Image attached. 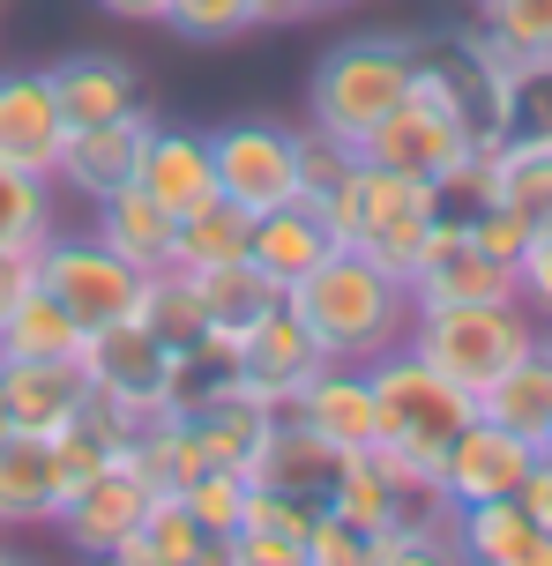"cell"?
<instances>
[{
	"label": "cell",
	"instance_id": "6da1fadb",
	"mask_svg": "<svg viewBox=\"0 0 552 566\" xmlns=\"http://www.w3.org/2000/svg\"><path fill=\"white\" fill-rule=\"evenodd\" d=\"M291 321L314 336V350L329 366H374L381 350H396L410 336V283H396L388 269H374L351 247H329V254L306 269V276L284 291Z\"/></svg>",
	"mask_w": 552,
	"mask_h": 566
},
{
	"label": "cell",
	"instance_id": "7a4b0ae2",
	"mask_svg": "<svg viewBox=\"0 0 552 566\" xmlns=\"http://www.w3.org/2000/svg\"><path fill=\"white\" fill-rule=\"evenodd\" d=\"M366 388H374V424H381L374 448L388 454L410 484H426V492H434L440 454L456 448V432L478 418V396H464L448 373H434L410 343L381 350L374 366H366Z\"/></svg>",
	"mask_w": 552,
	"mask_h": 566
},
{
	"label": "cell",
	"instance_id": "3957f363",
	"mask_svg": "<svg viewBox=\"0 0 552 566\" xmlns=\"http://www.w3.org/2000/svg\"><path fill=\"white\" fill-rule=\"evenodd\" d=\"M410 83H418V38H344L306 75V127L358 149L410 97Z\"/></svg>",
	"mask_w": 552,
	"mask_h": 566
},
{
	"label": "cell",
	"instance_id": "277c9868",
	"mask_svg": "<svg viewBox=\"0 0 552 566\" xmlns=\"http://www.w3.org/2000/svg\"><path fill=\"white\" fill-rule=\"evenodd\" d=\"M538 313L523 298H470V306H418L410 313V350L434 373H448L464 396H486L500 373L538 350Z\"/></svg>",
	"mask_w": 552,
	"mask_h": 566
},
{
	"label": "cell",
	"instance_id": "5b68a950",
	"mask_svg": "<svg viewBox=\"0 0 552 566\" xmlns=\"http://www.w3.org/2000/svg\"><path fill=\"white\" fill-rule=\"evenodd\" d=\"M358 157H366V165L404 171V179L440 187L448 209H470V201H478V142L456 127V113H448L426 83H410L404 105H396L374 135L358 142Z\"/></svg>",
	"mask_w": 552,
	"mask_h": 566
},
{
	"label": "cell",
	"instance_id": "8992f818",
	"mask_svg": "<svg viewBox=\"0 0 552 566\" xmlns=\"http://www.w3.org/2000/svg\"><path fill=\"white\" fill-rule=\"evenodd\" d=\"M515 75H523V67L500 60L493 45H486V30H448V38H426V45H418V83L456 113V127H464L478 149L508 142V127H515Z\"/></svg>",
	"mask_w": 552,
	"mask_h": 566
},
{
	"label": "cell",
	"instance_id": "52a82bcc",
	"mask_svg": "<svg viewBox=\"0 0 552 566\" xmlns=\"http://www.w3.org/2000/svg\"><path fill=\"white\" fill-rule=\"evenodd\" d=\"M75 366H83L90 396L127 410V418H165L179 410V388H187V358L165 350V343L149 336L143 321H113V328H90L83 350H75Z\"/></svg>",
	"mask_w": 552,
	"mask_h": 566
},
{
	"label": "cell",
	"instance_id": "ba28073f",
	"mask_svg": "<svg viewBox=\"0 0 552 566\" xmlns=\"http://www.w3.org/2000/svg\"><path fill=\"white\" fill-rule=\"evenodd\" d=\"M30 276L53 291L75 328H113V321H135L143 306V269H127L113 247H97L90 231H53L38 254H30Z\"/></svg>",
	"mask_w": 552,
	"mask_h": 566
},
{
	"label": "cell",
	"instance_id": "9c48e42d",
	"mask_svg": "<svg viewBox=\"0 0 552 566\" xmlns=\"http://www.w3.org/2000/svg\"><path fill=\"white\" fill-rule=\"evenodd\" d=\"M209 165H217V195L239 201L247 217H269L284 201H306L299 179V127L277 119H232L209 135Z\"/></svg>",
	"mask_w": 552,
	"mask_h": 566
},
{
	"label": "cell",
	"instance_id": "30bf717a",
	"mask_svg": "<svg viewBox=\"0 0 552 566\" xmlns=\"http://www.w3.org/2000/svg\"><path fill=\"white\" fill-rule=\"evenodd\" d=\"M321 366H329V358H321L314 336L291 321V306H269L254 328H239V336L225 343V380H232L239 396H254L262 410H291L299 388H306Z\"/></svg>",
	"mask_w": 552,
	"mask_h": 566
},
{
	"label": "cell",
	"instance_id": "8fae6325",
	"mask_svg": "<svg viewBox=\"0 0 552 566\" xmlns=\"http://www.w3.org/2000/svg\"><path fill=\"white\" fill-rule=\"evenodd\" d=\"M440 209H448L440 187L404 179V171H388V165H366V157H351V171L321 195V217H329V239H336V247H366V239H381L388 224L440 217Z\"/></svg>",
	"mask_w": 552,
	"mask_h": 566
},
{
	"label": "cell",
	"instance_id": "7c38bea8",
	"mask_svg": "<svg viewBox=\"0 0 552 566\" xmlns=\"http://www.w3.org/2000/svg\"><path fill=\"white\" fill-rule=\"evenodd\" d=\"M149 500H157V492L143 484V470H135V462H105V470H90L83 484H67V500H60L53 530L67 537V552L105 559L113 544H127L135 530H143Z\"/></svg>",
	"mask_w": 552,
	"mask_h": 566
},
{
	"label": "cell",
	"instance_id": "4fadbf2b",
	"mask_svg": "<svg viewBox=\"0 0 552 566\" xmlns=\"http://www.w3.org/2000/svg\"><path fill=\"white\" fill-rule=\"evenodd\" d=\"M530 462H538L530 440H515V432L493 424V418H470L464 432H456V448L440 454L434 492H440V507H448V514L478 507V500H515L523 478H530Z\"/></svg>",
	"mask_w": 552,
	"mask_h": 566
},
{
	"label": "cell",
	"instance_id": "5bb4252c",
	"mask_svg": "<svg viewBox=\"0 0 552 566\" xmlns=\"http://www.w3.org/2000/svg\"><path fill=\"white\" fill-rule=\"evenodd\" d=\"M149 127L157 119L135 105V113H119V119H97V127H67V149H60V195H75V201H105L119 195V187H135V171H143V149H149Z\"/></svg>",
	"mask_w": 552,
	"mask_h": 566
},
{
	"label": "cell",
	"instance_id": "9a60e30c",
	"mask_svg": "<svg viewBox=\"0 0 552 566\" xmlns=\"http://www.w3.org/2000/svg\"><path fill=\"white\" fill-rule=\"evenodd\" d=\"M291 424H306L329 454H358L381 440L374 424V388H366V366H321L306 388H299V402L284 410Z\"/></svg>",
	"mask_w": 552,
	"mask_h": 566
},
{
	"label": "cell",
	"instance_id": "2e32d148",
	"mask_svg": "<svg viewBox=\"0 0 552 566\" xmlns=\"http://www.w3.org/2000/svg\"><path fill=\"white\" fill-rule=\"evenodd\" d=\"M0 388H8V424L15 432H45L83 418L90 380L75 358H0Z\"/></svg>",
	"mask_w": 552,
	"mask_h": 566
},
{
	"label": "cell",
	"instance_id": "e0dca14e",
	"mask_svg": "<svg viewBox=\"0 0 552 566\" xmlns=\"http://www.w3.org/2000/svg\"><path fill=\"white\" fill-rule=\"evenodd\" d=\"M60 149H67V119L53 105V83L45 75H0V165L53 179Z\"/></svg>",
	"mask_w": 552,
	"mask_h": 566
},
{
	"label": "cell",
	"instance_id": "ac0fdd59",
	"mask_svg": "<svg viewBox=\"0 0 552 566\" xmlns=\"http://www.w3.org/2000/svg\"><path fill=\"white\" fill-rule=\"evenodd\" d=\"M90 239H97V247H113V254L127 261V269L157 276V269H173L179 217L165 209V201H149L143 187H119V195L90 201Z\"/></svg>",
	"mask_w": 552,
	"mask_h": 566
},
{
	"label": "cell",
	"instance_id": "d6986e66",
	"mask_svg": "<svg viewBox=\"0 0 552 566\" xmlns=\"http://www.w3.org/2000/svg\"><path fill=\"white\" fill-rule=\"evenodd\" d=\"M187 276H195L202 313H209V343L195 350V366L225 373V343H232L239 328H254L269 306H284V291H277L254 261H217V269H187Z\"/></svg>",
	"mask_w": 552,
	"mask_h": 566
},
{
	"label": "cell",
	"instance_id": "ffe728a7",
	"mask_svg": "<svg viewBox=\"0 0 552 566\" xmlns=\"http://www.w3.org/2000/svg\"><path fill=\"white\" fill-rule=\"evenodd\" d=\"M60 500H67V478L53 462V440L45 432H0V530H38L53 522Z\"/></svg>",
	"mask_w": 552,
	"mask_h": 566
},
{
	"label": "cell",
	"instance_id": "44dd1931",
	"mask_svg": "<svg viewBox=\"0 0 552 566\" xmlns=\"http://www.w3.org/2000/svg\"><path fill=\"white\" fill-rule=\"evenodd\" d=\"M45 83H53V105L67 127H97V119H119L143 105V75L119 53H67L45 67Z\"/></svg>",
	"mask_w": 552,
	"mask_h": 566
},
{
	"label": "cell",
	"instance_id": "7402d4cb",
	"mask_svg": "<svg viewBox=\"0 0 552 566\" xmlns=\"http://www.w3.org/2000/svg\"><path fill=\"white\" fill-rule=\"evenodd\" d=\"M448 530L464 544L470 566H552V530L530 522L523 500H478V507H456Z\"/></svg>",
	"mask_w": 552,
	"mask_h": 566
},
{
	"label": "cell",
	"instance_id": "603a6c76",
	"mask_svg": "<svg viewBox=\"0 0 552 566\" xmlns=\"http://www.w3.org/2000/svg\"><path fill=\"white\" fill-rule=\"evenodd\" d=\"M135 187L149 201H165L173 217H195L202 201H217V165H209V135H187V127H149L143 171Z\"/></svg>",
	"mask_w": 552,
	"mask_h": 566
},
{
	"label": "cell",
	"instance_id": "cb8c5ba5",
	"mask_svg": "<svg viewBox=\"0 0 552 566\" xmlns=\"http://www.w3.org/2000/svg\"><path fill=\"white\" fill-rule=\"evenodd\" d=\"M329 247H336V239H329V217H321V201H284V209L254 217L247 261H254V269H262L277 291H291V283L306 276V269H314Z\"/></svg>",
	"mask_w": 552,
	"mask_h": 566
},
{
	"label": "cell",
	"instance_id": "d4e9b609",
	"mask_svg": "<svg viewBox=\"0 0 552 566\" xmlns=\"http://www.w3.org/2000/svg\"><path fill=\"white\" fill-rule=\"evenodd\" d=\"M478 418L508 424V432L530 440V448H552V343L545 336H538L530 358H515V366L478 396Z\"/></svg>",
	"mask_w": 552,
	"mask_h": 566
},
{
	"label": "cell",
	"instance_id": "484cf974",
	"mask_svg": "<svg viewBox=\"0 0 552 566\" xmlns=\"http://www.w3.org/2000/svg\"><path fill=\"white\" fill-rule=\"evenodd\" d=\"M478 201H508V209H523L538 224L552 201V142L508 135L493 149H478Z\"/></svg>",
	"mask_w": 552,
	"mask_h": 566
},
{
	"label": "cell",
	"instance_id": "4316f807",
	"mask_svg": "<svg viewBox=\"0 0 552 566\" xmlns=\"http://www.w3.org/2000/svg\"><path fill=\"white\" fill-rule=\"evenodd\" d=\"M75 350H83V328L67 321V306H60L45 283L30 276L15 291L8 321H0V358H75Z\"/></svg>",
	"mask_w": 552,
	"mask_h": 566
},
{
	"label": "cell",
	"instance_id": "83f0119b",
	"mask_svg": "<svg viewBox=\"0 0 552 566\" xmlns=\"http://www.w3.org/2000/svg\"><path fill=\"white\" fill-rule=\"evenodd\" d=\"M135 321H143L165 350H179V358H195V350L209 343V313H202V291H195L187 269H157V276H143V306H135Z\"/></svg>",
	"mask_w": 552,
	"mask_h": 566
},
{
	"label": "cell",
	"instance_id": "f1b7e54d",
	"mask_svg": "<svg viewBox=\"0 0 552 566\" xmlns=\"http://www.w3.org/2000/svg\"><path fill=\"white\" fill-rule=\"evenodd\" d=\"M53 231H60V179L0 165V247L8 254H38Z\"/></svg>",
	"mask_w": 552,
	"mask_h": 566
},
{
	"label": "cell",
	"instance_id": "f546056e",
	"mask_svg": "<svg viewBox=\"0 0 552 566\" xmlns=\"http://www.w3.org/2000/svg\"><path fill=\"white\" fill-rule=\"evenodd\" d=\"M329 478H336V454L321 448L306 424L277 418V432H269L262 454H254V484H284V492H314V500H329Z\"/></svg>",
	"mask_w": 552,
	"mask_h": 566
},
{
	"label": "cell",
	"instance_id": "4dcf8cb0",
	"mask_svg": "<svg viewBox=\"0 0 552 566\" xmlns=\"http://www.w3.org/2000/svg\"><path fill=\"white\" fill-rule=\"evenodd\" d=\"M127 462L143 470L149 492H179V484L195 478V470H209L202 440H195V424L179 418V410H165V418H149L143 432H135V448H127Z\"/></svg>",
	"mask_w": 552,
	"mask_h": 566
},
{
	"label": "cell",
	"instance_id": "1f68e13d",
	"mask_svg": "<svg viewBox=\"0 0 552 566\" xmlns=\"http://www.w3.org/2000/svg\"><path fill=\"white\" fill-rule=\"evenodd\" d=\"M247 239H254V217L239 201H202L195 217H179V247L173 269H217V261H247Z\"/></svg>",
	"mask_w": 552,
	"mask_h": 566
},
{
	"label": "cell",
	"instance_id": "d6a6232c",
	"mask_svg": "<svg viewBox=\"0 0 552 566\" xmlns=\"http://www.w3.org/2000/svg\"><path fill=\"white\" fill-rule=\"evenodd\" d=\"M478 30L500 60L552 67V0H478Z\"/></svg>",
	"mask_w": 552,
	"mask_h": 566
},
{
	"label": "cell",
	"instance_id": "836d02e7",
	"mask_svg": "<svg viewBox=\"0 0 552 566\" xmlns=\"http://www.w3.org/2000/svg\"><path fill=\"white\" fill-rule=\"evenodd\" d=\"M179 500H187V514L202 522L209 537H239V530H247L254 478H247V470H225V462H209V470H195V478L179 484Z\"/></svg>",
	"mask_w": 552,
	"mask_h": 566
},
{
	"label": "cell",
	"instance_id": "e575fe53",
	"mask_svg": "<svg viewBox=\"0 0 552 566\" xmlns=\"http://www.w3.org/2000/svg\"><path fill=\"white\" fill-rule=\"evenodd\" d=\"M381 566H470V559L456 544V530H448V507H426L381 537Z\"/></svg>",
	"mask_w": 552,
	"mask_h": 566
},
{
	"label": "cell",
	"instance_id": "d590c367",
	"mask_svg": "<svg viewBox=\"0 0 552 566\" xmlns=\"http://www.w3.org/2000/svg\"><path fill=\"white\" fill-rule=\"evenodd\" d=\"M157 23L173 38H195V45H232L254 30V0H165Z\"/></svg>",
	"mask_w": 552,
	"mask_h": 566
},
{
	"label": "cell",
	"instance_id": "8d00e7d4",
	"mask_svg": "<svg viewBox=\"0 0 552 566\" xmlns=\"http://www.w3.org/2000/svg\"><path fill=\"white\" fill-rule=\"evenodd\" d=\"M306 566H381V530L321 507L314 530H306Z\"/></svg>",
	"mask_w": 552,
	"mask_h": 566
},
{
	"label": "cell",
	"instance_id": "74e56055",
	"mask_svg": "<svg viewBox=\"0 0 552 566\" xmlns=\"http://www.w3.org/2000/svg\"><path fill=\"white\" fill-rule=\"evenodd\" d=\"M351 142H336V135H321V127H299V179H306V201H321L336 179L351 171Z\"/></svg>",
	"mask_w": 552,
	"mask_h": 566
},
{
	"label": "cell",
	"instance_id": "f35d334b",
	"mask_svg": "<svg viewBox=\"0 0 552 566\" xmlns=\"http://www.w3.org/2000/svg\"><path fill=\"white\" fill-rule=\"evenodd\" d=\"M515 298L538 313V328H552V231H538L515 261Z\"/></svg>",
	"mask_w": 552,
	"mask_h": 566
},
{
	"label": "cell",
	"instance_id": "ab89813d",
	"mask_svg": "<svg viewBox=\"0 0 552 566\" xmlns=\"http://www.w3.org/2000/svg\"><path fill=\"white\" fill-rule=\"evenodd\" d=\"M508 135L552 142V67H523L515 75V127Z\"/></svg>",
	"mask_w": 552,
	"mask_h": 566
},
{
	"label": "cell",
	"instance_id": "60d3db41",
	"mask_svg": "<svg viewBox=\"0 0 552 566\" xmlns=\"http://www.w3.org/2000/svg\"><path fill=\"white\" fill-rule=\"evenodd\" d=\"M232 566H306V544L284 537V530H239L232 537Z\"/></svg>",
	"mask_w": 552,
	"mask_h": 566
},
{
	"label": "cell",
	"instance_id": "b9f144b4",
	"mask_svg": "<svg viewBox=\"0 0 552 566\" xmlns=\"http://www.w3.org/2000/svg\"><path fill=\"white\" fill-rule=\"evenodd\" d=\"M515 500H523L530 522H545V530H552V448H538V462H530V478H523Z\"/></svg>",
	"mask_w": 552,
	"mask_h": 566
},
{
	"label": "cell",
	"instance_id": "7bdbcfd3",
	"mask_svg": "<svg viewBox=\"0 0 552 566\" xmlns=\"http://www.w3.org/2000/svg\"><path fill=\"white\" fill-rule=\"evenodd\" d=\"M321 15V0H254V30H277V23H306Z\"/></svg>",
	"mask_w": 552,
	"mask_h": 566
},
{
	"label": "cell",
	"instance_id": "ee69618b",
	"mask_svg": "<svg viewBox=\"0 0 552 566\" xmlns=\"http://www.w3.org/2000/svg\"><path fill=\"white\" fill-rule=\"evenodd\" d=\"M23 283H30V254H8V247H0V321H8V306H15Z\"/></svg>",
	"mask_w": 552,
	"mask_h": 566
},
{
	"label": "cell",
	"instance_id": "f6af8a7d",
	"mask_svg": "<svg viewBox=\"0 0 552 566\" xmlns=\"http://www.w3.org/2000/svg\"><path fill=\"white\" fill-rule=\"evenodd\" d=\"M97 566H165V559H157V552H149V537L135 530V537H127V544H113V552H105Z\"/></svg>",
	"mask_w": 552,
	"mask_h": 566
},
{
	"label": "cell",
	"instance_id": "bcb514c9",
	"mask_svg": "<svg viewBox=\"0 0 552 566\" xmlns=\"http://www.w3.org/2000/svg\"><path fill=\"white\" fill-rule=\"evenodd\" d=\"M97 8L119 15V23H157V8H165V0H97Z\"/></svg>",
	"mask_w": 552,
	"mask_h": 566
},
{
	"label": "cell",
	"instance_id": "7dc6e473",
	"mask_svg": "<svg viewBox=\"0 0 552 566\" xmlns=\"http://www.w3.org/2000/svg\"><path fill=\"white\" fill-rule=\"evenodd\" d=\"M0 432H8V388H0Z\"/></svg>",
	"mask_w": 552,
	"mask_h": 566
},
{
	"label": "cell",
	"instance_id": "c3c4849f",
	"mask_svg": "<svg viewBox=\"0 0 552 566\" xmlns=\"http://www.w3.org/2000/svg\"><path fill=\"white\" fill-rule=\"evenodd\" d=\"M538 231H552V201H545V217H538Z\"/></svg>",
	"mask_w": 552,
	"mask_h": 566
},
{
	"label": "cell",
	"instance_id": "681fc988",
	"mask_svg": "<svg viewBox=\"0 0 552 566\" xmlns=\"http://www.w3.org/2000/svg\"><path fill=\"white\" fill-rule=\"evenodd\" d=\"M321 8H358V0H321Z\"/></svg>",
	"mask_w": 552,
	"mask_h": 566
},
{
	"label": "cell",
	"instance_id": "f907efd6",
	"mask_svg": "<svg viewBox=\"0 0 552 566\" xmlns=\"http://www.w3.org/2000/svg\"><path fill=\"white\" fill-rule=\"evenodd\" d=\"M0 566H38V559H0Z\"/></svg>",
	"mask_w": 552,
	"mask_h": 566
},
{
	"label": "cell",
	"instance_id": "816d5d0a",
	"mask_svg": "<svg viewBox=\"0 0 552 566\" xmlns=\"http://www.w3.org/2000/svg\"><path fill=\"white\" fill-rule=\"evenodd\" d=\"M0 559H8V552H0Z\"/></svg>",
	"mask_w": 552,
	"mask_h": 566
}]
</instances>
